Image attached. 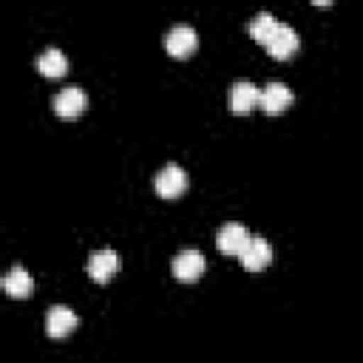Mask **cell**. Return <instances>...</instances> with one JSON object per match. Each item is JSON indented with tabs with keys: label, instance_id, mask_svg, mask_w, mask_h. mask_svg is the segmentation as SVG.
Here are the masks:
<instances>
[{
	"label": "cell",
	"instance_id": "1",
	"mask_svg": "<svg viewBox=\"0 0 363 363\" xmlns=\"http://www.w3.org/2000/svg\"><path fill=\"white\" fill-rule=\"evenodd\" d=\"M153 184H156V193H159V196L176 199V196L184 193V187H187V170H184L182 164H176V162H167V164L156 173Z\"/></svg>",
	"mask_w": 363,
	"mask_h": 363
},
{
	"label": "cell",
	"instance_id": "2",
	"mask_svg": "<svg viewBox=\"0 0 363 363\" xmlns=\"http://www.w3.org/2000/svg\"><path fill=\"white\" fill-rule=\"evenodd\" d=\"M196 45H199V34H196V28L190 23H176L164 34V48L170 54H176V57H187Z\"/></svg>",
	"mask_w": 363,
	"mask_h": 363
},
{
	"label": "cell",
	"instance_id": "3",
	"mask_svg": "<svg viewBox=\"0 0 363 363\" xmlns=\"http://www.w3.org/2000/svg\"><path fill=\"white\" fill-rule=\"evenodd\" d=\"M298 43H301L298 31H295L289 23H278V26H275V31L267 37L264 48H267L272 57L284 60V57H289V54H295V51H298Z\"/></svg>",
	"mask_w": 363,
	"mask_h": 363
},
{
	"label": "cell",
	"instance_id": "4",
	"mask_svg": "<svg viewBox=\"0 0 363 363\" xmlns=\"http://www.w3.org/2000/svg\"><path fill=\"white\" fill-rule=\"evenodd\" d=\"M51 105H54V111H57L60 116H68V119H71V116H77V113L85 111L88 94H85L79 85H65V88H60V91L54 94Z\"/></svg>",
	"mask_w": 363,
	"mask_h": 363
},
{
	"label": "cell",
	"instance_id": "5",
	"mask_svg": "<svg viewBox=\"0 0 363 363\" xmlns=\"http://www.w3.org/2000/svg\"><path fill=\"white\" fill-rule=\"evenodd\" d=\"M247 238H250V233H247V227L241 221H224L218 227V233H216V244L227 255H241Z\"/></svg>",
	"mask_w": 363,
	"mask_h": 363
},
{
	"label": "cell",
	"instance_id": "6",
	"mask_svg": "<svg viewBox=\"0 0 363 363\" xmlns=\"http://www.w3.org/2000/svg\"><path fill=\"white\" fill-rule=\"evenodd\" d=\"M204 267H207V261H204V255L196 247H184L173 258V275L179 281H196L204 272Z\"/></svg>",
	"mask_w": 363,
	"mask_h": 363
},
{
	"label": "cell",
	"instance_id": "7",
	"mask_svg": "<svg viewBox=\"0 0 363 363\" xmlns=\"http://www.w3.org/2000/svg\"><path fill=\"white\" fill-rule=\"evenodd\" d=\"M255 105H261V88L252 79H235L230 88V108L235 113L252 111Z\"/></svg>",
	"mask_w": 363,
	"mask_h": 363
},
{
	"label": "cell",
	"instance_id": "8",
	"mask_svg": "<svg viewBox=\"0 0 363 363\" xmlns=\"http://www.w3.org/2000/svg\"><path fill=\"white\" fill-rule=\"evenodd\" d=\"M238 258H241V264L247 269H264L272 261V247H269V241L264 235H250Z\"/></svg>",
	"mask_w": 363,
	"mask_h": 363
},
{
	"label": "cell",
	"instance_id": "9",
	"mask_svg": "<svg viewBox=\"0 0 363 363\" xmlns=\"http://www.w3.org/2000/svg\"><path fill=\"white\" fill-rule=\"evenodd\" d=\"M116 269H119V252L113 247H99L96 252H91V258H88V275L94 281H108V278H113Z\"/></svg>",
	"mask_w": 363,
	"mask_h": 363
},
{
	"label": "cell",
	"instance_id": "10",
	"mask_svg": "<svg viewBox=\"0 0 363 363\" xmlns=\"http://www.w3.org/2000/svg\"><path fill=\"white\" fill-rule=\"evenodd\" d=\"M74 326H77V312H74L71 306H65V303L48 306V312H45V332H48L51 337H62V335H68Z\"/></svg>",
	"mask_w": 363,
	"mask_h": 363
},
{
	"label": "cell",
	"instance_id": "11",
	"mask_svg": "<svg viewBox=\"0 0 363 363\" xmlns=\"http://www.w3.org/2000/svg\"><path fill=\"white\" fill-rule=\"evenodd\" d=\"M289 102H292V91H289L286 82L269 79V82L261 88V108H264L267 113H278V111L289 108Z\"/></svg>",
	"mask_w": 363,
	"mask_h": 363
},
{
	"label": "cell",
	"instance_id": "12",
	"mask_svg": "<svg viewBox=\"0 0 363 363\" xmlns=\"http://www.w3.org/2000/svg\"><path fill=\"white\" fill-rule=\"evenodd\" d=\"M3 289H6L11 298H26V295H31V289H34V278H31V272H28L23 264H14V267L3 275Z\"/></svg>",
	"mask_w": 363,
	"mask_h": 363
},
{
	"label": "cell",
	"instance_id": "13",
	"mask_svg": "<svg viewBox=\"0 0 363 363\" xmlns=\"http://www.w3.org/2000/svg\"><path fill=\"white\" fill-rule=\"evenodd\" d=\"M37 68H40L45 77H60V74L68 71V60H65V54H62L57 45H48L45 51H40Z\"/></svg>",
	"mask_w": 363,
	"mask_h": 363
},
{
	"label": "cell",
	"instance_id": "14",
	"mask_svg": "<svg viewBox=\"0 0 363 363\" xmlns=\"http://www.w3.org/2000/svg\"><path fill=\"white\" fill-rule=\"evenodd\" d=\"M278 23H281V20H278L272 11H258V14H252V17H250L247 31H250L261 45H264V43H267V37L275 31V26H278Z\"/></svg>",
	"mask_w": 363,
	"mask_h": 363
}]
</instances>
